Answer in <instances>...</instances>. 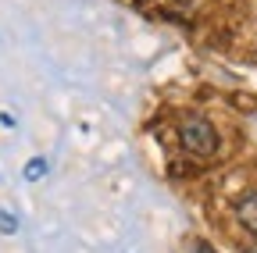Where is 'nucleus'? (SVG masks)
<instances>
[{
  "instance_id": "20e7f679",
  "label": "nucleus",
  "mask_w": 257,
  "mask_h": 253,
  "mask_svg": "<svg viewBox=\"0 0 257 253\" xmlns=\"http://www.w3.org/2000/svg\"><path fill=\"white\" fill-rule=\"evenodd\" d=\"M0 228H8V232H15V217H8V214H4V217H0Z\"/></svg>"
},
{
  "instance_id": "f03ea898",
  "label": "nucleus",
  "mask_w": 257,
  "mask_h": 253,
  "mask_svg": "<svg viewBox=\"0 0 257 253\" xmlns=\"http://www.w3.org/2000/svg\"><path fill=\"white\" fill-rule=\"evenodd\" d=\"M236 221H239L246 232L257 235V189H250V193L239 196V203H236Z\"/></svg>"
},
{
  "instance_id": "7ed1b4c3",
  "label": "nucleus",
  "mask_w": 257,
  "mask_h": 253,
  "mask_svg": "<svg viewBox=\"0 0 257 253\" xmlns=\"http://www.w3.org/2000/svg\"><path fill=\"white\" fill-rule=\"evenodd\" d=\"M43 171H47V164H43V161H32V164L25 168V175H29V178H40Z\"/></svg>"
},
{
  "instance_id": "f257e3e1",
  "label": "nucleus",
  "mask_w": 257,
  "mask_h": 253,
  "mask_svg": "<svg viewBox=\"0 0 257 253\" xmlns=\"http://www.w3.org/2000/svg\"><path fill=\"white\" fill-rule=\"evenodd\" d=\"M179 143L186 153L193 157H200V161H207V157L218 153V132H214V125L200 114H186L179 121Z\"/></svg>"
}]
</instances>
